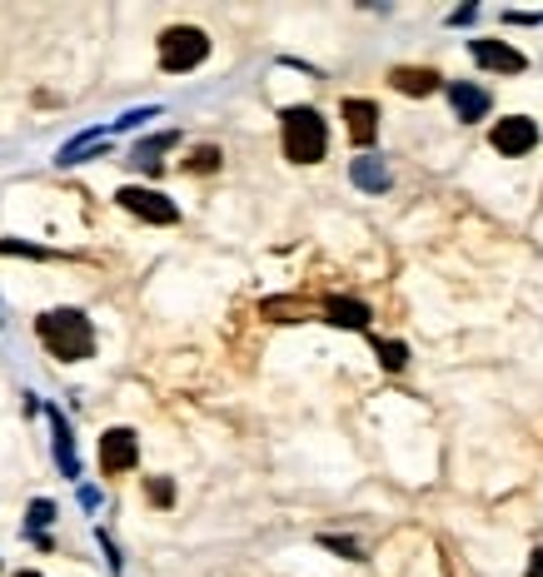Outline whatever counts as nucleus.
Masks as SVG:
<instances>
[{
  "instance_id": "nucleus-14",
  "label": "nucleus",
  "mask_w": 543,
  "mask_h": 577,
  "mask_svg": "<svg viewBox=\"0 0 543 577\" xmlns=\"http://www.w3.org/2000/svg\"><path fill=\"white\" fill-rule=\"evenodd\" d=\"M95 149H105V135L95 129V135H81V139H71V145L61 149V165H81L85 155H95Z\"/></svg>"
},
{
  "instance_id": "nucleus-15",
  "label": "nucleus",
  "mask_w": 543,
  "mask_h": 577,
  "mask_svg": "<svg viewBox=\"0 0 543 577\" xmlns=\"http://www.w3.org/2000/svg\"><path fill=\"white\" fill-rule=\"evenodd\" d=\"M175 145V135H155V139H145V145H135V165H145V169H160V155Z\"/></svg>"
},
{
  "instance_id": "nucleus-7",
  "label": "nucleus",
  "mask_w": 543,
  "mask_h": 577,
  "mask_svg": "<svg viewBox=\"0 0 543 577\" xmlns=\"http://www.w3.org/2000/svg\"><path fill=\"white\" fill-rule=\"evenodd\" d=\"M473 60H479L483 70H503V75H523V70H529V60L513 45H503V40H473Z\"/></svg>"
},
{
  "instance_id": "nucleus-23",
  "label": "nucleus",
  "mask_w": 543,
  "mask_h": 577,
  "mask_svg": "<svg viewBox=\"0 0 543 577\" xmlns=\"http://www.w3.org/2000/svg\"><path fill=\"white\" fill-rule=\"evenodd\" d=\"M15 577H41V573H15Z\"/></svg>"
},
{
  "instance_id": "nucleus-19",
  "label": "nucleus",
  "mask_w": 543,
  "mask_h": 577,
  "mask_svg": "<svg viewBox=\"0 0 543 577\" xmlns=\"http://www.w3.org/2000/svg\"><path fill=\"white\" fill-rule=\"evenodd\" d=\"M150 497H155V503H170V497H175V487L165 483V478H155V483H150Z\"/></svg>"
},
{
  "instance_id": "nucleus-12",
  "label": "nucleus",
  "mask_w": 543,
  "mask_h": 577,
  "mask_svg": "<svg viewBox=\"0 0 543 577\" xmlns=\"http://www.w3.org/2000/svg\"><path fill=\"white\" fill-rule=\"evenodd\" d=\"M349 175H354V185H359V189H369V195H379V189H389V169H384L374 155L354 159V169H349Z\"/></svg>"
},
{
  "instance_id": "nucleus-10",
  "label": "nucleus",
  "mask_w": 543,
  "mask_h": 577,
  "mask_svg": "<svg viewBox=\"0 0 543 577\" xmlns=\"http://www.w3.org/2000/svg\"><path fill=\"white\" fill-rule=\"evenodd\" d=\"M389 80H394V90H404V95H434V90H439V75H434V70H409V65H399Z\"/></svg>"
},
{
  "instance_id": "nucleus-5",
  "label": "nucleus",
  "mask_w": 543,
  "mask_h": 577,
  "mask_svg": "<svg viewBox=\"0 0 543 577\" xmlns=\"http://www.w3.org/2000/svg\"><path fill=\"white\" fill-rule=\"evenodd\" d=\"M533 145H539V125L529 115H503L493 125V149L499 155H529Z\"/></svg>"
},
{
  "instance_id": "nucleus-22",
  "label": "nucleus",
  "mask_w": 543,
  "mask_h": 577,
  "mask_svg": "<svg viewBox=\"0 0 543 577\" xmlns=\"http://www.w3.org/2000/svg\"><path fill=\"white\" fill-rule=\"evenodd\" d=\"M529 577H543V553H533V563H529Z\"/></svg>"
},
{
  "instance_id": "nucleus-13",
  "label": "nucleus",
  "mask_w": 543,
  "mask_h": 577,
  "mask_svg": "<svg viewBox=\"0 0 543 577\" xmlns=\"http://www.w3.org/2000/svg\"><path fill=\"white\" fill-rule=\"evenodd\" d=\"M51 423H55V458H61V468L75 478V443H71V423H65L61 413H51Z\"/></svg>"
},
{
  "instance_id": "nucleus-4",
  "label": "nucleus",
  "mask_w": 543,
  "mask_h": 577,
  "mask_svg": "<svg viewBox=\"0 0 543 577\" xmlns=\"http://www.w3.org/2000/svg\"><path fill=\"white\" fill-rule=\"evenodd\" d=\"M115 199H121V204L130 209V214L150 219V224H175V219H180V209H175L170 199H165V195H155V189H140V185H125Z\"/></svg>"
},
{
  "instance_id": "nucleus-9",
  "label": "nucleus",
  "mask_w": 543,
  "mask_h": 577,
  "mask_svg": "<svg viewBox=\"0 0 543 577\" xmlns=\"http://www.w3.org/2000/svg\"><path fill=\"white\" fill-rule=\"evenodd\" d=\"M344 119H349L354 145H369V139L379 135V105H374V99H344Z\"/></svg>"
},
{
  "instance_id": "nucleus-1",
  "label": "nucleus",
  "mask_w": 543,
  "mask_h": 577,
  "mask_svg": "<svg viewBox=\"0 0 543 577\" xmlns=\"http://www.w3.org/2000/svg\"><path fill=\"white\" fill-rule=\"evenodd\" d=\"M35 334H41V344L51 348L55 358H65V364H81L95 348V328L81 308H51V314H41Z\"/></svg>"
},
{
  "instance_id": "nucleus-17",
  "label": "nucleus",
  "mask_w": 543,
  "mask_h": 577,
  "mask_svg": "<svg viewBox=\"0 0 543 577\" xmlns=\"http://www.w3.org/2000/svg\"><path fill=\"white\" fill-rule=\"evenodd\" d=\"M220 165V149L215 145H205V149H195V159H190V169H215Z\"/></svg>"
},
{
  "instance_id": "nucleus-11",
  "label": "nucleus",
  "mask_w": 543,
  "mask_h": 577,
  "mask_svg": "<svg viewBox=\"0 0 543 577\" xmlns=\"http://www.w3.org/2000/svg\"><path fill=\"white\" fill-rule=\"evenodd\" d=\"M324 314H330V324H340V328H364L369 324V308H364L359 298H330Z\"/></svg>"
},
{
  "instance_id": "nucleus-6",
  "label": "nucleus",
  "mask_w": 543,
  "mask_h": 577,
  "mask_svg": "<svg viewBox=\"0 0 543 577\" xmlns=\"http://www.w3.org/2000/svg\"><path fill=\"white\" fill-rule=\"evenodd\" d=\"M135 458H140V438H135L130 428H111V433L101 438V468L105 473H130Z\"/></svg>"
},
{
  "instance_id": "nucleus-18",
  "label": "nucleus",
  "mask_w": 543,
  "mask_h": 577,
  "mask_svg": "<svg viewBox=\"0 0 543 577\" xmlns=\"http://www.w3.org/2000/svg\"><path fill=\"white\" fill-rule=\"evenodd\" d=\"M55 517V507L51 503H31V527H45Z\"/></svg>"
},
{
  "instance_id": "nucleus-16",
  "label": "nucleus",
  "mask_w": 543,
  "mask_h": 577,
  "mask_svg": "<svg viewBox=\"0 0 543 577\" xmlns=\"http://www.w3.org/2000/svg\"><path fill=\"white\" fill-rule=\"evenodd\" d=\"M374 354H379V364L389 368V374H399V368L409 364V348L394 344V338H374Z\"/></svg>"
},
{
  "instance_id": "nucleus-3",
  "label": "nucleus",
  "mask_w": 543,
  "mask_h": 577,
  "mask_svg": "<svg viewBox=\"0 0 543 577\" xmlns=\"http://www.w3.org/2000/svg\"><path fill=\"white\" fill-rule=\"evenodd\" d=\"M210 55V35L205 30H195V25H175V30H165L160 35V65L165 70H195L200 60Z\"/></svg>"
},
{
  "instance_id": "nucleus-20",
  "label": "nucleus",
  "mask_w": 543,
  "mask_h": 577,
  "mask_svg": "<svg viewBox=\"0 0 543 577\" xmlns=\"http://www.w3.org/2000/svg\"><path fill=\"white\" fill-rule=\"evenodd\" d=\"M324 547H334V553H349V557H359V547H354V543H344V537H324Z\"/></svg>"
},
{
  "instance_id": "nucleus-21",
  "label": "nucleus",
  "mask_w": 543,
  "mask_h": 577,
  "mask_svg": "<svg viewBox=\"0 0 543 577\" xmlns=\"http://www.w3.org/2000/svg\"><path fill=\"white\" fill-rule=\"evenodd\" d=\"M473 15H479V10H473V6H463V10H453V15H449V25H469Z\"/></svg>"
},
{
  "instance_id": "nucleus-2",
  "label": "nucleus",
  "mask_w": 543,
  "mask_h": 577,
  "mask_svg": "<svg viewBox=\"0 0 543 577\" xmlns=\"http://www.w3.org/2000/svg\"><path fill=\"white\" fill-rule=\"evenodd\" d=\"M280 135H284V155H290L294 165H314V159H324V149H330V129H324L320 109H310V105L284 109Z\"/></svg>"
},
{
  "instance_id": "nucleus-8",
  "label": "nucleus",
  "mask_w": 543,
  "mask_h": 577,
  "mask_svg": "<svg viewBox=\"0 0 543 577\" xmlns=\"http://www.w3.org/2000/svg\"><path fill=\"white\" fill-rule=\"evenodd\" d=\"M449 105H453V115H459L463 125H473V119L489 115V90L469 85V80H453V85H449Z\"/></svg>"
}]
</instances>
